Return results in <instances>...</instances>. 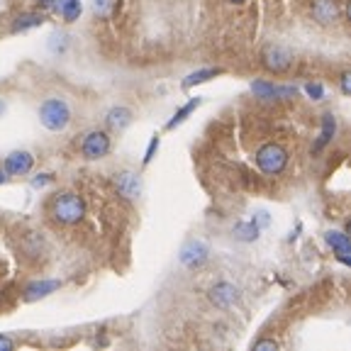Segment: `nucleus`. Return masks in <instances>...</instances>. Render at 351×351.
Masks as SVG:
<instances>
[{"instance_id": "16", "label": "nucleus", "mask_w": 351, "mask_h": 351, "mask_svg": "<svg viewBox=\"0 0 351 351\" xmlns=\"http://www.w3.org/2000/svg\"><path fill=\"white\" fill-rule=\"evenodd\" d=\"M44 17L39 12H27V15H20L15 22H12V32H27V29H34V27H42Z\"/></svg>"}, {"instance_id": "20", "label": "nucleus", "mask_w": 351, "mask_h": 351, "mask_svg": "<svg viewBox=\"0 0 351 351\" xmlns=\"http://www.w3.org/2000/svg\"><path fill=\"white\" fill-rule=\"evenodd\" d=\"M234 237L241 241H254L258 237V225H254V222H239L234 227Z\"/></svg>"}, {"instance_id": "28", "label": "nucleus", "mask_w": 351, "mask_h": 351, "mask_svg": "<svg viewBox=\"0 0 351 351\" xmlns=\"http://www.w3.org/2000/svg\"><path fill=\"white\" fill-rule=\"evenodd\" d=\"M3 112H5V103H3V100H0V115H3Z\"/></svg>"}, {"instance_id": "15", "label": "nucleus", "mask_w": 351, "mask_h": 351, "mask_svg": "<svg viewBox=\"0 0 351 351\" xmlns=\"http://www.w3.org/2000/svg\"><path fill=\"white\" fill-rule=\"evenodd\" d=\"M335 132H337V120L332 112H327V115H322V132H319L317 142H315V152L327 147V144L332 142V137H335Z\"/></svg>"}, {"instance_id": "24", "label": "nucleus", "mask_w": 351, "mask_h": 351, "mask_svg": "<svg viewBox=\"0 0 351 351\" xmlns=\"http://www.w3.org/2000/svg\"><path fill=\"white\" fill-rule=\"evenodd\" d=\"M47 183H51V176L49 173H42L39 178H32V186L34 188H44Z\"/></svg>"}, {"instance_id": "13", "label": "nucleus", "mask_w": 351, "mask_h": 351, "mask_svg": "<svg viewBox=\"0 0 351 351\" xmlns=\"http://www.w3.org/2000/svg\"><path fill=\"white\" fill-rule=\"evenodd\" d=\"M59 280H34V283H29L27 288H25V300L27 302H34L39 300V298H47L49 293H54L56 288H59Z\"/></svg>"}, {"instance_id": "27", "label": "nucleus", "mask_w": 351, "mask_h": 351, "mask_svg": "<svg viewBox=\"0 0 351 351\" xmlns=\"http://www.w3.org/2000/svg\"><path fill=\"white\" fill-rule=\"evenodd\" d=\"M8 181V173H5V169H3V166H0V186H3V183Z\"/></svg>"}, {"instance_id": "1", "label": "nucleus", "mask_w": 351, "mask_h": 351, "mask_svg": "<svg viewBox=\"0 0 351 351\" xmlns=\"http://www.w3.org/2000/svg\"><path fill=\"white\" fill-rule=\"evenodd\" d=\"M47 213L59 225H76L78 219H83V215H86V203L76 193H59L49 200Z\"/></svg>"}, {"instance_id": "6", "label": "nucleus", "mask_w": 351, "mask_h": 351, "mask_svg": "<svg viewBox=\"0 0 351 351\" xmlns=\"http://www.w3.org/2000/svg\"><path fill=\"white\" fill-rule=\"evenodd\" d=\"M208 298H210V302H213L215 307H219V310H230V307H234L237 302H239L241 293H239V288H237L234 283H227V280H222V283H215L213 288H210Z\"/></svg>"}, {"instance_id": "26", "label": "nucleus", "mask_w": 351, "mask_h": 351, "mask_svg": "<svg viewBox=\"0 0 351 351\" xmlns=\"http://www.w3.org/2000/svg\"><path fill=\"white\" fill-rule=\"evenodd\" d=\"M12 346H15V341L10 339V337L5 335H0V351H10Z\"/></svg>"}, {"instance_id": "25", "label": "nucleus", "mask_w": 351, "mask_h": 351, "mask_svg": "<svg viewBox=\"0 0 351 351\" xmlns=\"http://www.w3.org/2000/svg\"><path fill=\"white\" fill-rule=\"evenodd\" d=\"M341 93L344 95L351 93V76L349 73H341Z\"/></svg>"}, {"instance_id": "12", "label": "nucleus", "mask_w": 351, "mask_h": 351, "mask_svg": "<svg viewBox=\"0 0 351 351\" xmlns=\"http://www.w3.org/2000/svg\"><path fill=\"white\" fill-rule=\"evenodd\" d=\"M252 90L258 95V98H293V95L298 93L295 88H280V86H274V83L269 81H254L252 83Z\"/></svg>"}, {"instance_id": "10", "label": "nucleus", "mask_w": 351, "mask_h": 351, "mask_svg": "<svg viewBox=\"0 0 351 351\" xmlns=\"http://www.w3.org/2000/svg\"><path fill=\"white\" fill-rule=\"evenodd\" d=\"M341 15L339 0H313V17L319 25H332Z\"/></svg>"}, {"instance_id": "29", "label": "nucleus", "mask_w": 351, "mask_h": 351, "mask_svg": "<svg viewBox=\"0 0 351 351\" xmlns=\"http://www.w3.org/2000/svg\"><path fill=\"white\" fill-rule=\"evenodd\" d=\"M42 3H44V5H54L56 0H42Z\"/></svg>"}, {"instance_id": "2", "label": "nucleus", "mask_w": 351, "mask_h": 351, "mask_svg": "<svg viewBox=\"0 0 351 351\" xmlns=\"http://www.w3.org/2000/svg\"><path fill=\"white\" fill-rule=\"evenodd\" d=\"M39 122L49 132H61L69 122H71V110L61 98L44 100L39 108Z\"/></svg>"}, {"instance_id": "3", "label": "nucleus", "mask_w": 351, "mask_h": 351, "mask_svg": "<svg viewBox=\"0 0 351 351\" xmlns=\"http://www.w3.org/2000/svg\"><path fill=\"white\" fill-rule=\"evenodd\" d=\"M285 164H288V152L280 144L269 142L256 152V166L266 176H278L285 169Z\"/></svg>"}, {"instance_id": "17", "label": "nucleus", "mask_w": 351, "mask_h": 351, "mask_svg": "<svg viewBox=\"0 0 351 351\" xmlns=\"http://www.w3.org/2000/svg\"><path fill=\"white\" fill-rule=\"evenodd\" d=\"M197 105H200V98H193L191 103L183 105V108L178 110V112H176V115L169 120V125H166V130H173V127H178V125H181V122H186V120H188V115H191V112L197 108Z\"/></svg>"}, {"instance_id": "21", "label": "nucleus", "mask_w": 351, "mask_h": 351, "mask_svg": "<svg viewBox=\"0 0 351 351\" xmlns=\"http://www.w3.org/2000/svg\"><path fill=\"white\" fill-rule=\"evenodd\" d=\"M305 90H307V95H310L313 100H322L324 98V88L319 86V83H307Z\"/></svg>"}, {"instance_id": "19", "label": "nucleus", "mask_w": 351, "mask_h": 351, "mask_svg": "<svg viewBox=\"0 0 351 351\" xmlns=\"http://www.w3.org/2000/svg\"><path fill=\"white\" fill-rule=\"evenodd\" d=\"M59 10H61V15H64L66 22L78 20V15H81V0H61Z\"/></svg>"}, {"instance_id": "11", "label": "nucleus", "mask_w": 351, "mask_h": 351, "mask_svg": "<svg viewBox=\"0 0 351 351\" xmlns=\"http://www.w3.org/2000/svg\"><path fill=\"white\" fill-rule=\"evenodd\" d=\"M327 244L332 247V252L337 254V258H339L344 266H349L351 263V244H349V237L344 234V232H327Z\"/></svg>"}, {"instance_id": "18", "label": "nucleus", "mask_w": 351, "mask_h": 351, "mask_svg": "<svg viewBox=\"0 0 351 351\" xmlns=\"http://www.w3.org/2000/svg\"><path fill=\"white\" fill-rule=\"evenodd\" d=\"M219 73H222V69H203V71H195L183 81V88H193V86H197V83H205V81H210V78L219 76Z\"/></svg>"}, {"instance_id": "23", "label": "nucleus", "mask_w": 351, "mask_h": 351, "mask_svg": "<svg viewBox=\"0 0 351 351\" xmlns=\"http://www.w3.org/2000/svg\"><path fill=\"white\" fill-rule=\"evenodd\" d=\"M159 149V137H154L152 139V144H149V149H147V154H144V164H149V161L154 159V152Z\"/></svg>"}, {"instance_id": "4", "label": "nucleus", "mask_w": 351, "mask_h": 351, "mask_svg": "<svg viewBox=\"0 0 351 351\" xmlns=\"http://www.w3.org/2000/svg\"><path fill=\"white\" fill-rule=\"evenodd\" d=\"M261 64L271 73H285L293 66V54L291 49H285L280 44H269L261 51Z\"/></svg>"}, {"instance_id": "14", "label": "nucleus", "mask_w": 351, "mask_h": 351, "mask_svg": "<svg viewBox=\"0 0 351 351\" xmlns=\"http://www.w3.org/2000/svg\"><path fill=\"white\" fill-rule=\"evenodd\" d=\"M105 122H108L110 130L122 132L127 125H132V110L130 108H112L108 112V117H105Z\"/></svg>"}, {"instance_id": "30", "label": "nucleus", "mask_w": 351, "mask_h": 351, "mask_svg": "<svg viewBox=\"0 0 351 351\" xmlns=\"http://www.w3.org/2000/svg\"><path fill=\"white\" fill-rule=\"evenodd\" d=\"M227 3H234V5H239V3H244V0H227Z\"/></svg>"}, {"instance_id": "5", "label": "nucleus", "mask_w": 351, "mask_h": 351, "mask_svg": "<svg viewBox=\"0 0 351 351\" xmlns=\"http://www.w3.org/2000/svg\"><path fill=\"white\" fill-rule=\"evenodd\" d=\"M81 152H83V156L90 161H98V159H103V156H108V152H110L108 132H103V130L88 132L86 137H83Z\"/></svg>"}, {"instance_id": "7", "label": "nucleus", "mask_w": 351, "mask_h": 351, "mask_svg": "<svg viewBox=\"0 0 351 351\" xmlns=\"http://www.w3.org/2000/svg\"><path fill=\"white\" fill-rule=\"evenodd\" d=\"M208 247H205V241L200 239H191L183 244L181 254H178V258H181V263L186 266V269H200L205 261H208Z\"/></svg>"}, {"instance_id": "22", "label": "nucleus", "mask_w": 351, "mask_h": 351, "mask_svg": "<svg viewBox=\"0 0 351 351\" xmlns=\"http://www.w3.org/2000/svg\"><path fill=\"white\" fill-rule=\"evenodd\" d=\"M276 349H278V344L274 339H258L254 344V351H276Z\"/></svg>"}, {"instance_id": "8", "label": "nucleus", "mask_w": 351, "mask_h": 351, "mask_svg": "<svg viewBox=\"0 0 351 351\" xmlns=\"http://www.w3.org/2000/svg\"><path fill=\"white\" fill-rule=\"evenodd\" d=\"M115 191L117 195H122L125 200H137L142 195V178L134 171H122L115 176Z\"/></svg>"}, {"instance_id": "9", "label": "nucleus", "mask_w": 351, "mask_h": 351, "mask_svg": "<svg viewBox=\"0 0 351 351\" xmlns=\"http://www.w3.org/2000/svg\"><path fill=\"white\" fill-rule=\"evenodd\" d=\"M32 166H34V156L29 152H12L5 156L3 169H5L8 176H25L32 171Z\"/></svg>"}]
</instances>
